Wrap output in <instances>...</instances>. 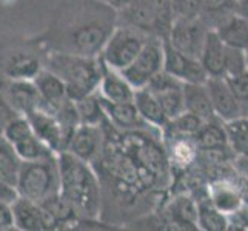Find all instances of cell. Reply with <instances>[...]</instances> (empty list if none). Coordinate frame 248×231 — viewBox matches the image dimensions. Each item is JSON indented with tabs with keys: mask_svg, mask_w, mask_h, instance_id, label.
<instances>
[{
	"mask_svg": "<svg viewBox=\"0 0 248 231\" xmlns=\"http://www.w3.org/2000/svg\"><path fill=\"white\" fill-rule=\"evenodd\" d=\"M117 25V13L97 0H73L59 8L44 42L62 53L99 57Z\"/></svg>",
	"mask_w": 248,
	"mask_h": 231,
	"instance_id": "obj_1",
	"label": "cell"
},
{
	"mask_svg": "<svg viewBox=\"0 0 248 231\" xmlns=\"http://www.w3.org/2000/svg\"><path fill=\"white\" fill-rule=\"evenodd\" d=\"M61 196L71 205L80 222H96L102 215L100 181L91 164L73 154H57Z\"/></svg>",
	"mask_w": 248,
	"mask_h": 231,
	"instance_id": "obj_2",
	"label": "cell"
},
{
	"mask_svg": "<svg viewBox=\"0 0 248 231\" xmlns=\"http://www.w3.org/2000/svg\"><path fill=\"white\" fill-rule=\"evenodd\" d=\"M44 68L61 77L66 87L68 97L78 100L97 91L104 63L99 57L62 53L45 48Z\"/></svg>",
	"mask_w": 248,
	"mask_h": 231,
	"instance_id": "obj_3",
	"label": "cell"
},
{
	"mask_svg": "<svg viewBox=\"0 0 248 231\" xmlns=\"http://www.w3.org/2000/svg\"><path fill=\"white\" fill-rule=\"evenodd\" d=\"M174 22L170 0H131L117 13V25L138 30L148 37L167 39Z\"/></svg>",
	"mask_w": 248,
	"mask_h": 231,
	"instance_id": "obj_4",
	"label": "cell"
},
{
	"mask_svg": "<svg viewBox=\"0 0 248 231\" xmlns=\"http://www.w3.org/2000/svg\"><path fill=\"white\" fill-rule=\"evenodd\" d=\"M17 193L37 203L61 193L57 154L53 157L22 162L16 181Z\"/></svg>",
	"mask_w": 248,
	"mask_h": 231,
	"instance_id": "obj_5",
	"label": "cell"
},
{
	"mask_svg": "<svg viewBox=\"0 0 248 231\" xmlns=\"http://www.w3.org/2000/svg\"><path fill=\"white\" fill-rule=\"evenodd\" d=\"M147 40L148 36L139 32L138 30L116 25V28L109 34L108 40L102 48L99 59L105 66L122 71L140 53Z\"/></svg>",
	"mask_w": 248,
	"mask_h": 231,
	"instance_id": "obj_6",
	"label": "cell"
},
{
	"mask_svg": "<svg viewBox=\"0 0 248 231\" xmlns=\"http://www.w3.org/2000/svg\"><path fill=\"white\" fill-rule=\"evenodd\" d=\"M44 42L16 44L0 53V74L14 79H34L44 68Z\"/></svg>",
	"mask_w": 248,
	"mask_h": 231,
	"instance_id": "obj_7",
	"label": "cell"
},
{
	"mask_svg": "<svg viewBox=\"0 0 248 231\" xmlns=\"http://www.w3.org/2000/svg\"><path fill=\"white\" fill-rule=\"evenodd\" d=\"M162 70H164V40L148 37L140 53L121 73L134 90H139L147 87L148 82Z\"/></svg>",
	"mask_w": 248,
	"mask_h": 231,
	"instance_id": "obj_8",
	"label": "cell"
},
{
	"mask_svg": "<svg viewBox=\"0 0 248 231\" xmlns=\"http://www.w3.org/2000/svg\"><path fill=\"white\" fill-rule=\"evenodd\" d=\"M210 28L198 19H176L171 25L168 37L164 39L177 51L199 59L202 45Z\"/></svg>",
	"mask_w": 248,
	"mask_h": 231,
	"instance_id": "obj_9",
	"label": "cell"
},
{
	"mask_svg": "<svg viewBox=\"0 0 248 231\" xmlns=\"http://www.w3.org/2000/svg\"><path fill=\"white\" fill-rule=\"evenodd\" d=\"M0 94L17 113L27 116L42 108V102L31 79H14L0 74Z\"/></svg>",
	"mask_w": 248,
	"mask_h": 231,
	"instance_id": "obj_10",
	"label": "cell"
},
{
	"mask_svg": "<svg viewBox=\"0 0 248 231\" xmlns=\"http://www.w3.org/2000/svg\"><path fill=\"white\" fill-rule=\"evenodd\" d=\"M104 123L102 125L80 123L76 128L74 134L71 136L65 151L93 165L102 154V150H104V143H105Z\"/></svg>",
	"mask_w": 248,
	"mask_h": 231,
	"instance_id": "obj_11",
	"label": "cell"
},
{
	"mask_svg": "<svg viewBox=\"0 0 248 231\" xmlns=\"http://www.w3.org/2000/svg\"><path fill=\"white\" fill-rule=\"evenodd\" d=\"M147 88L157 97L162 109L165 111L168 119H173L185 111L184 102V82L170 76L162 70L148 82Z\"/></svg>",
	"mask_w": 248,
	"mask_h": 231,
	"instance_id": "obj_12",
	"label": "cell"
},
{
	"mask_svg": "<svg viewBox=\"0 0 248 231\" xmlns=\"http://www.w3.org/2000/svg\"><path fill=\"white\" fill-rule=\"evenodd\" d=\"M164 71L184 83H205L207 73L199 59L186 56L164 40Z\"/></svg>",
	"mask_w": 248,
	"mask_h": 231,
	"instance_id": "obj_13",
	"label": "cell"
},
{
	"mask_svg": "<svg viewBox=\"0 0 248 231\" xmlns=\"http://www.w3.org/2000/svg\"><path fill=\"white\" fill-rule=\"evenodd\" d=\"M13 224L14 228L22 231H44V230H56L53 219L45 211L40 203L31 199L19 196L11 203Z\"/></svg>",
	"mask_w": 248,
	"mask_h": 231,
	"instance_id": "obj_14",
	"label": "cell"
},
{
	"mask_svg": "<svg viewBox=\"0 0 248 231\" xmlns=\"http://www.w3.org/2000/svg\"><path fill=\"white\" fill-rule=\"evenodd\" d=\"M205 87L208 90L215 116L224 123L245 114L244 108L230 90L225 77H207Z\"/></svg>",
	"mask_w": 248,
	"mask_h": 231,
	"instance_id": "obj_15",
	"label": "cell"
},
{
	"mask_svg": "<svg viewBox=\"0 0 248 231\" xmlns=\"http://www.w3.org/2000/svg\"><path fill=\"white\" fill-rule=\"evenodd\" d=\"M100 99L102 108L108 123L119 131H136V130H156L150 126L140 117L134 102H108L105 99Z\"/></svg>",
	"mask_w": 248,
	"mask_h": 231,
	"instance_id": "obj_16",
	"label": "cell"
},
{
	"mask_svg": "<svg viewBox=\"0 0 248 231\" xmlns=\"http://www.w3.org/2000/svg\"><path fill=\"white\" fill-rule=\"evenodd\" d=\"M32 82L36 85L42 102L40 109L49 111V113L54 114V111L70 99L62 79L54 73H51L49 70H46V68H42L39 74L32 79Z\"/></svg>",
	"mask_w": 248,
	"mask_h": 231,
	"instance_id": "obj_17",
	"label": "cell"
},
{
	"mask_svg": "<svg viewBox=\"0 0 248 231\" xmlns=\"http://www.w3.org/2000/svg\"><path fill=\"white\" fill-rule=\"evenodd\" d=\"M27 119L31 123L34 134L40 140H44L54 153L65 151V138L62 126L53 113L45 109H36L27 114Z\"/></svg>",
	"mask_w": 248,
	"mask_h": 231,
	"instance_id": "obj_18",
	"label": "cell"
},
{
	"mask_svg": "<svg viewBox=\"0 0 248 231\" xmlns=\"http://www.w3.org/2000/svg\"><path fill=\"white\" fill-rule=\"evenodd\" d=\"M162 217L165 220V225H171L170 228H198V200L185 193L177 194L162 211Z\"/></svg>",
	"mask_w": 248,
	"mask_h": 231,
	"instance_id": "obj_19",
	"label": "cell"
},
{
	"mask_svg": "<svg viewBox=\"0 0 248 231\" xmlns=\"http://www.w3.org/2000/svg\"><path fill=\"white\" fill-rule=\"evenodd\" d=\"M165 142V153L171 168L186 171L198 162L199 150L193 138L188 136H167L162 138Z\"/></svg>",
	"mask_w": 248,
	"mask_h": 231,
	"instance_id": "obj_20",
	"label": "cell"
},
{
	"mask_svg": "<svg viewBox=\"0 0 248 231\" xmlns=\"http://www.w3.org/2000/svg\"><path fill=\"white\" fill-rule=\"evenodd\" d=\"M97 94L108 102H131L134 97V88L128 83L121 71L104 65Z\"/></svg>",
	"mask_w": 248,
	"mask_h": 231,
	"instance_id": "obj_21",
	"label": "cell"
},
{
	"mask_svg": "<svg viewBox=\"0 0 248 231\" xmlns=\"http://www.w3.org/2000/svg\"><path fill=\"white\" fill-rule=\"evenodd\" d=\"M224 42L219 39L215 30H210L199 54V62L207 77H224Z\"/></svg>",
	"mask_w": 248,
	"mask_h": 231,
	"instance_id": "obj_22",
	"label": "cell"
},
{
	"mask_svg": "<svg viewBox=\"0 0 248 231\" xmlns=\"http://www.w3.org/2000/svg\"><path fill=\"white\" fill-rule=\"evenodd\" d=\"M133 102L136 108H138L140 117L150 126L156 128V130H162V128L165 126V123L168 122L165 111L162 109L157 97L151 92L150 88L143 87L139 90H134Z\"/></svg>",
	"mask_w": 248,
	"mask_h": 231,
	"instance_id": "obj_23",
	"label": "cell"
},
{
	"mask_svg": "<svg viewBox=\"0 0 248 231\" xmlns=\"http://www.w3.org/2000/svg\"><path fill=\"white\" fill-rule=\"evenodd\" d=\"M184 102L185 111L198 116L203 122L216 117L205 83H184Z\"/></svg>",
	"mask_w": 248,
	"mask_h": 231,
	"instance_id": "obj_24",
	"label": "cell"
},
{
	"mask_svg": "<svg viewBox=\"0 0 248 231\" xmlns=\"http://www.w3.org/2000/svg\"><path fill=\"white\" fill-rule=\"evenodd\" d=\"M225 46L247 49L248 48V20L241 14H232L215 28Z\"/></svg>",
	"mask_w": 248,
	"mask_h": 231,
	"instance_id": "obj_25",
	"label": "cell"
},
{
	"mask_svg": "<svg viewBox=\"0 0 248 231\" xmlns=\"http://www.w3.org/2000/svg\"><path fill=\"white\" fill-rule=\"evenodd\" d=\"M237 0H201L199 19L210 30H215L227 17L236 13Z\"/></svg>",
	"mask_w": 248,
	"mask_h": 231,
	"instance_id": "obj_26",
	"label": "cell"
},
{
	"mask_svg": "<svg viewBox=\"0 0 248 231\" xmlns=\"http://www.w3.org/2000/svg\"><path fill=\"white\" fill-rule=\"evenodd\" d=\"M198 228L203 231H225L228 230V217L210 202L208 198L198 200Z\"/></svg>",
	"mask_w": 248,
	"mask_h": 231,
	"instance_id": "obj_27",
	"label": "cell"
},
{
	"mask_svg": "<svg viewBox=\"0 0 248 231\" xmlns=\"http://www.w3.org/2000/svg\"><path fill=\"white\" fill-rule=\"evenodd\" d=\"M224 125L230 148L234 156H248V116L244 114Z\"/></svg>",
	"mask_w": 248,
	"mask_h": 231,
	"instance_id": "obj_28",
	"label": "cell"
},
{
	"mask_svg": "<svg viewBox=\"0 0 248 231\" xmlns=\"http://www.w3.org/2000/svg\"><path fill=\"white\" fill-rule=\"evenodd\" d=\"M17 156L20 157L22 162H30V160H40L46 157H53L57 153H54L48 145L40 140L36 134H30L25 139L19 140L17 143L13 145Z\"/></svg>",
	"mask_w": 248,
	"mask_h": 231,
	"instance_id": "obj_29",
	"label": "cell"
},
{
	"mask_svg": "<svg viewBox=\"0 0 248 231\" xmlns=\"http://www.w3.org/2000/svg\"><path fill=\"white\" fill-rule=\"evenodd\" d=\"M202 123H203L202 119L188 113V111H184L182 114H179L173 119H168V122L160 130V133L162 138H167V136H188V138H193L199 131Z\"/></svg>",
	"mask_w": 248,
	"mask_h": 231,
	"instance_id": "obj_30",
	"label": "cell"
},
{
	"mask_svg": "<svg viewBox=\"0 0 248 231\" xmlns=\"http://www.w3.org/2000/svg\"><path fill=\"white\" fill-rule=\"evenodd\" d=\"M22 160L13 145L0 134V181L16 185Z\"/></svg>",
	"mask_w": 248,
	"mask_h": 231,
	"instance_id": "obj_31",
	"label": "cell"
},
{
	"mask_svg": "<svg viewBox=\"0 0 248 231\" xmlns=\"http://www.w3.org/2000/svg\"><path fill=\"white\" fill-rule=\"evenodd\" d=\"M74 104H76V108H78L80 123L102 125L107 121L97 91L93 92V94H88V96H85L82 99L74 100Z\"/></svg>",
	"mask_w": 248,
	"mask_h": 231,
	"instance_id": "obj_32",
	"label": "cell"
},
{
	"mask_svg": "<svg viewBox=\"0 0 248 231\" xmlns=\"http://www.w3.org/2000/svg\"><path fill=\"white\" fill-rule=\"evenodd\" d=\"M248 70V61L245 49L225 46L224 56V77L237 76Z\"/></svg>",
	"mask_w": 248,
	"mask_h": 231,
	"instance_id": "obj_33",
	"label": "cell"
},
{
	"mask_svg": "<svg viewBox=\"0 0 248 231\" xmlns=\"http://www.w3.org/2000/svg\"><path fill=\"white\" fill-rule=\"evenodd\" d=\"M32 128H31V123L30 121L27 119V116H23V114H19L17 117H14L13 121L6 125V128L3 130L2 136L3 138L10 142L11 145L17 143L19 140L25 139L27 136L32 134Z\"/></svg>",
	"mask_w": 248,
	"mask_h": 231,
	"instance_id": "obj_34",
	"label": "cell"
},
{
	"mask_svg": "<svg viewBox=\"0 0 248 231\" xmlns=\"http://www.w3.org/2000/svg\"><path fill=\"white\" fill-rule=\"evenodd\" d=\"M225 80L245 113L248 108V70L237 76L225 77Z\"/></svg>",
	"mask_w": 248,
	"mask_h": 231,
	"instance_id": "obj_35",
	"label": "cell"
},
{
	"mask_svg": "<svg viewBox=\"0 0 248 231\" xmlns=\"http://www.w3.org/2000/svg\"><path fill=\"white\" fill-rule=\"evenodd\" d=\"M171 11L176 19H198L201 14V0H170Z\"/></svg>",
	"mask_w": 248,
	"mask_h": 231,
	"instance_id": "obj_36",
	"label": "cell"
},
{
	"mask_svg": "<svg viewBox=\"0 0 248 231\" xmlns=\"http://www.w3.org/2000/svg\"><path fill=\"white\" fill-rule=\"evenodd\" d=\"M17 116H19V113H17V111L8 104V100L0 94V134L3 133L6 125Z\"/></svg>",
	"mask_w": 248,
	"mask_h": 231,
	"instance_id": "obj_37",
	"label": "cell"
},
{
	"mask_svg": "<svg viewBox=\"0 0 248 231\" xmlns=\"http://www.w3.org/2000/svg\"><path fill=\"white\" fill-rule=\"evenodd\" d=\"M17 198H19V193H17L16 185L8 184L5 181H0V202L11 205Z\"/></svg>",
	"mask_w": 248,
	"mask_h": 231,
	"instance_id": "obj_38",
	"label": "cell"
},
{
	"mask_svg": "<svg viewBox=\"0 0 248 231\" xmlns=\"http://www.w3.org/2000/svg\"><path fill=\"white\" fill-rule=\"evenodd\" d=\"M13 213H11V205L0 202V231L5 230H13Z\"/></svg>",
	"mask_w": 248,
	"mask_h": 231,
	"instance_id": "obj_39",
	"label": "cell"
},
{
	"mask_svg": "<svg viewBox=\"0 0 248 231\" xmlns=\"http://www.w3.org/2000/svg\"><path fill=\"white\" fill-rule=\"evenodd\" d=\"M232 165L236 173L248 182V156H234Z\"/></svg>",
	"mask_w": 248,
	"mask_h": 231,
	"instance_id": "obj_40",
	"label": "cell"
},
{
	"mask_svg": "<svg viewBox=\"0 0 248 231\" xmlns=\"http://www.w3.org/2000/svg\"><path fill=\"white\" fill-rule=\"evenodd\" d=\"M97 2L107 5L108 8H111V10H114L116 13H119L121 10H124V8L131 2V0H97Z\"/></svg>",
	"mask_w": 248,
	"mask_h": 231,
	"instance_id": "obj_41",
	"label": "cell"
},
{
	"mask_svg": "<svg viewBox=\"0 0 248 231\" xmlns=\"http://www.w3.org/2000/svg\"><path fill=\"white\" fill-rule=\"evenodd\" d=\"M236 13L241 14L244 19L248 20V0H237V8Z\"/></svg>",
	"mask_w": 248,
	"mask_h": 231,
	"instance_id": "obj_42",
	"label": "cell"
},
{
	"mask_svg": "<svg viewBox=\"0 0 248 231\" xmlns=\"http://www.w3.org/2000/svg\"><path fill=\"white\" fill-rule=\"evenodd\" d=\"M245 53H247V61H248V48L245 49Z\"/></svg>",
	"mask_w": 248,
	"mask_h": 231,
	"instance_id": "obj_43",
	"label": "cell"
},
{
	"mask_svg": "<svg viewBox=\"0 0 248 231\" xmlns=\"http://www.w3.org/2000/svg\"><path fill=\"white\" fill-rule=\"evenodd\" d=\"M245 114H247V116H248V108H247V111H245Z\"/></svg>",
	"mask_w": 248,
	"mask_h": 231,
	"instance_id": "obj_44",
	"label": "cell"
}]
</instances>
